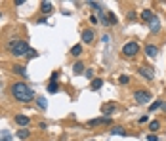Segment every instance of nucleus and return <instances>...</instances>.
Listing matches in <instances>:
<instances>
[{
	"label": "nucleus",
	"mask_w": 166,
	"mask_h": 141,
	"mask_svg": "<svg viewBox=\"0 0 166 141\" xmlns=\"http://www.w3.org/2000/svg\"><path fill=\"white\" fill-rule=\"evenodd\" d=\"M12 94H13V97H16L17 101H21V103H29V101H33V99H37L34 97V94H33V90L27 86L25 82H16L12 86Z\"/></svg>",
	"instance_id": "1"
},
{
	"label": "nucleus",
	"mask_w": 166,
	"mask_h": 141,
	"mask_svg": "<svg viewBox=\"0 0 166 141\" xmlns=\"http://www.w3.org/2000/svg\"><path fill=\"white\" fill-rule=\"evenodd\" d=\"M8 48L12 50V53L13 55H27L29 53V50H31V48H29V44L27 42H23V40H13V42H10L8 44Z\"/></svg>",
	"instance_id": "2"
},
{
	"label": "nucleus",
	"mask_w": 166,
	"mask_h": 141,
	"mask_svg": "<svg viewBox=\"0 0 166 141\" xmlns=\"http://www.w3.org/2000/svg\"><path fill=\"white\" fill-rule=\"evenodd\" d=\"M138 52H140V44H138V42H126L124 48H122V53H124L126 57H134Z\"/></svg>",
	"instance_id": "3"
},
{
	"label": "nucleus",
	"mask_w": 166,
	"mask_h": 141,
	"mask_svg": "<svg viewBox=\"0 0 166 141\" xmlns=\"http://www.w3.org/2000/svg\"><path fill=\"white\" fill-rule=\"evenodd\" d=\"M134 99H138V103H149L151 101V94L147 90H136L134 91Z\"/></svg>",
	"instance_id": "4"
},
{
	"label": "nucleus",
	"mask_w": 166,
	"mask_h": 141,
	"mask_svg": "<svg viewBox=\"0 0 166 141\" xmlns=\"http://www.w3.org/2000/svg\"><path fill=\"white\" fill-rule=\"evenodd\" d=\"M101 124H111V116H99V118H94V120L88 122L90 128H96V126H101Z\"/></svg>",
	"instance_id": "5"
},
{
	"label": "nucleus",
	"mask_w": 166,
	"mask_h": 141,
	"mask_svg": "<svg viewBox=\"0 0 166 141\" xmlns=\"http://www.w3.org/2000/svg\"><path fill=\"white\" fill-rule=\"evenodd\" d=\"M94 36H96V34H94L92 29L82 31V42H84V44H92V42H94Z\"/></svg>",
	"instance_id": "6"
},
{
	"label": "nucleus",
	"mask_w": 166,
	"mask_h": 141,
	"mask_svg": "<svg viewBox=\"0 0 166 141\" xmlns=\"http://www.w3.org/2000/svg\"><path fill=\"white\" fill-rule=\"evenodd\" d=\"M138 73H140L141 76H145L147 80H153V78H155V73H153V70H151L149 67H140V69H138Z\"/></svg>",
	"instance_id": "7"
},
{
	"label": "nucleus",
	"mask_w": 166,
	"mask_h": 141,
	"mask_svg": "<svg viewBox=\"0 0 166 141\" xmlns=\"http://www.w3.org/2000/svg\"><path fill=\"white\" fill-rule=\"evenodd\" d=\"M157 53H158V48L157 46H153V44L145 46V55H149V57H157Z\"/></svg>",
	"instance_id": "8"
},
{
	"label": "nucleus",
	"mask_w": 166,
	"mask_h": 141,
	"mask_svg": "<svg viewBox=\"0 0 166 141\" xmlns=\"http://www.w3.org/2000/svg\"><path fill=\"white\" fill-rule=\"evenodd\" d=\"M101 111H103V115H113V112L117 111V105H115V103H107V105L101 107Z\"/></svg>",
	"instance_id": "9"
},
{
	"label": "nucleus",
	"mask_w": 166,
	"mask_h": 141,
	"mask_svg": "<svg viewBox=\"0 0 166 141\" xmlns=\"http://www.w3.org/2000/svg\"><path fill=\"white\" fill-rule=\"evenodd\" d=\"M16 122H17L19 126H29V116H25V115H17V116H16Z\"/></svg>",
	"instance_id": "10"
},
{
	"label": "nucleus",
	"mask_w": 166,
	"mask_h": 141,
	"mask_svg": "<svg viewBox=\"0 0 166 141\" xmlns=\"http://www.w3.org/2000/svg\"><path fill=\"white\" fill-rule=\"evenodd\" d=\"M141 19L143 21H151V19H155V13L151 12V10H143L141 12Z\"/></svg>",
	"instance_id": "11"
},
{
	"label": "nucleus",
	"mask_w": 166,
	"mask_h": 141,
	"mask_svg": "<svg viewBox=\"0 0 166 141\" xmlns=\"http://www.w3.org/2000/svg\"><path fill=\"white\" fill-rule=\"evenodd\" d=\"M52 8H54L52 2H42V4H40V12H42V13H50V12H52Z\"/></svg>",
	"instance_id": "12"
},
{
	"label": "nucleus",
	"mask_w": 166,
	"mask_h": 141,
	"mask_svg": "<svg viewBox=\"0 0 166 141\" xmlns=\"http://www.w3.org/2000/svg\"><path fill=\"white\" fill-rule=\"evenodd\" d=\"M13 73L19 74V76H23V78H27V70L21 67V65H13Z\"/></svg>",
	"instance_id": "13"
},
{
	"label": "nucleus",
	"mask_w": 166,
	"mask_h": 141,
	"mask_svg": "<svg viewBox=\"0 0 166 141\" xmlns=\"http://www.w3.org/2000/svg\"><path fill=\"white\" fill-rule=\"evenodd\" d=\"M111 133L113 136H126V130L122 128V126H115V128L111 130Z\"/></svg>",
	"instance_id": "14"
},
{
	"label": "nucleus",
	"mask_w": 166,
	"mask_h": 141,
	"mask_svg": "<svg viewBox=\"0 0 166 141\" xmlns=\"http://www.w3.org/2000/svg\"><path fill=\"white\" fill-rule=\"evenodd\" d=\"M73 73H75V74H82V73H84V65H82L80 61H78V63H75V67H73Z\"/></svg>",
	"instance_id": "15"
},
{
	"label": "nucleus",
	"mask_w": 166,
	"mask_h": 141,
	"mask_svg": "<svg viewBox=\"0 0 166 141\" xmlns=\"http://www.w3.org/2000/svg\"><path fill=\"white\" fill-rule=\"evenodd\" d=\"M101 86H103V80L101 78H94L92 80V90H99Z\"/></svg>",
	"instance_id": "16"
},
{
	"label": "nucleus",
	"mask_w": 166,
	"mask_h": 141,
	"mask_svg": "<svg viewBox=\"0 0 166 141\" xmlns=\"http://www.w3.org/2000/svg\"><path fill=\"white\" fill-rule=\"evenodd\" d=\"M71 53H73L75 57H76V55H80V53H82V46H80V44L73 46V48H71Z\"/></svg>",
	"instance_id": "17"
},
{
	"label": "nucleus",
	"mask_w": 166,
	"mask_h": 141,
	"mask_svg": "<svg viewBox=\"0 0 166 141\" xmlns=\"http://www.w3.org/2000/svg\"><path fill=\"white\" fill-rule=\"evenodd\" d=\"M48 91H50V94H57V91H59V86H57L55 82H50V86H48Z\"/></svg>",
	"instance_id": "18"
},
{
	"label": "nucleus",
	"mask_w": 166,
	"mask_h": 141,
	"mask_svg": "<svg viewBox=\"0 0 166 141\" xmlns=\"http://www.w3.org/2000/svg\"><path fill=\"white\" fill-rule=\"evenodd\" d=\"M107 19H109V25H117L118 23V19H117L115 13H107Z\"/></svg>",
	"instance_id": "19"
},
{
	"label": "nucleus",
	"mask_w": 166,
	"mask_h": 141,
	"mask_svg": "<svg viewBox=\"0 0 166 141\" xmlns=\"http://www.w3.org/2000/svg\"><path fill=\"white\" fill-rule=\"evenodd\" d=\"M37 103H38V107H40V109H46V107H48V103H46L44 97H37Z\"/></svg>",
	"instance_id": "20"
},
{
	"label": "nucleus",
	"mask_w": 166,
	"mask_h": 141,
	"mask_svg": "<svg viewBox=\"0 0 166 141\" xmlns=\"http://www.w3.org/2000/svg\"><path fill=\"white\" fill-rule=\"evenodd\" d=\"M158 128H161V122H158V120H153V122H151V126H149L151 132H157Z\"/></svg>",
	"instance_id": "21"
},
{
	"label": "nucleus",
	"mask_w": 166,
	"mask_h": 141,
	"mask_svg": "<svg viewBox=\"0 0 166 141\" xmlns=\"http://www.w3.org/2000/svg\"><path fill=\"white\" fill-rule=\"evenodd\" d=\"M17 137H19V139H27V137H29V130H21V132H17Z\"/></svg>",
	"instance_id": "22"
},
{
	"label": "nucleus",
	"mask_w": 166,
	"mask_h": 141,
	"mask_svg": "<svg viewBox=\"0 0 166 141\" xmlns=\"http://www.w3.org/2000/svg\"><path fill=\"white\" fill-rule=\"evenodd\" d=\"M88 6L94 8V10H97V12H101V4H99V2H88Z\"/></svg>",
	"instance_id": "23"
},
{
	"label": "nucleus",
	"mask_w": 166,
	"mask_h": 141,
	"mask_svg": "<svg viewBox=\"0 0 166 141\" xmlns=\"http://www.w3.org/2000/svg\"><path fill=\"white\" fill-rule=\"evenodd\" d=\"M161 107H162V101H158V99L155 103H151V111H157V109H161Z\"/></svg>",
	"instance_id": "24"
},
{
	"label": "nucleus",
	"mask_w": 166,
	"mask_h": 141,
	"mask_svg": "<svg viewBox=\"0 0 166 141\" xmlns=\"http://www.w3.org/2000/svg\"><path fill=\"white\" fill-rule=\"evenodd\" d=\"M118 82H120V84H128V82H130V76H128V74H122L120 78H118Z\"/></svg>",
	"instance_id": "25"
},
{
	"label": "nucleus",
	"mask_w": 166,
	"mask_h": 141,
	"mask_svg": "<svg viewBox=\"0 0 166 141\" xmlns=\"http://www.w3.org/2000/svg\"><path fill=\"white\" fill-rule=\"evenodd\" d=\"M158 31H161V25H158L157 19H153V33H158Z\"/></svg>",
	"instance_id": "26"
},
{
	"label": "nucleus",
	"mask_w": 166,
	"mask_h": 141,
	"mask_svg": "<svg viewBox=\"0 0 166 141\" xmlns=\"http://www.w3.org/2000/svg\"><path fill=\"white\" fill-rule=\"evenodd\" d=\"M84 74H86V78H94V69H88V70H84Z\"/></svg>",
	"instance_id": "27"
},
{
	"label": "nucleus",
	"mask_w": 166,
	"mask_h": 141,
	"mask_svg": "<svg viewBox=\"0 0 166 141\" xmlns=\"http://www.w3.org/2000/svg\"><path fill=\"white\" fill-rule=\"evenodd\" d=\"M147 141H158L157 133H149V136H147Z\"/></svg>",
	"instance_id": "28"
},
{
	"label": "nucleus",
	"mask_w": 166,
	"mask_h": 141,
	"mask_svg": "<svg viewBox=\"0 0 166 141\" xmlns=\"http://www.w3.org/2000/svg\"><path fill=\"white\" fill-rule=\"evenodd\" d=\"M37 52H34V50H29V53H27V57H37Z\"/></svg>",
	"instance_id": "29"
},
{
	"label": "nucleus",
	"mask_w": 166,
	"mask_h": 141,
	"mask_svg": "<svg viewBox=\"0 0 166 141\" xmlns=\"http://www.w3.org/2000/svg\"><path fill=\"white\" fill-rule=\"evenodd\" d=\"M90 23H92V25H99V23H97V17H96V15H92V17H90Z\"/></svg>",
	"instance_id": "30"
},
{
	"label": "nucleus",
	"mask_w": 166,
	"mask_h": 141,
	"mask_svg": "<svg viewBox=\"0 0 166 141\" xmlns=\"http://www.w3.org/2000/svg\"><path fill=\"white\" fill-rule=\"evenodd\" d=\"M101 40H103V42H109V40H111V36H109V34H103Z\"/></svg>",
	"instance_id": "31"
},
{
	"label": "nucleus",
	"mask_w": 166,
	"mask_h": 141,
	"mask_svg": "<svg viewBox=\"0 0 166 141\" xmlns=\"http://www.w3.org/2000/svg\"><path fill=\"white\" fill-rule=\"evenodd\" d=\"M57 76H59V73H57V70H55V73L52 74V82H55V80H57Z\"/></svg>",
	"instance_id": "32"
},
{
	"label": "nucleus",
	"mask_w": 166,
	"mask_h": 141,
	"mask_svg": "<svg viewBox=\"0 0 166 141\" xmlns=\"http://www.w3.org/2000/svg\"><path fill=\"white\" fill-rule=\"evenodd\" d=\"M0 141H12V137H10V136H6V137H2Z\"/></svg>",
	"instance_id": "33"
},
{
	"label": "nucleus",
	"mask_w": 166,
	"mask_h": 141,
	"mask_svg": "<svg viewBox=\"0 0 166 141\" xmlns=\"http://www.w3.org/2000/svg\"><path fill=\"white\" fill-rule=\"evenodd\" d=\"M162 109H164V111H166V103H162Z\"/></svg>",
	"instance_id": "34"
},
{
	"label": "nucleus",
	"mask_w": 166,
	"mask_h": 141,
	"mask_svg": "<svg viewBox=\"0 0 166 141\" xmlns=\"http://www.w3.org/2000/svg\"><path fill=\"white\" fill-rule=\"evenodd\" d=\"M0 17H2V12H0Z\"/></svg>",
	"instance_id": "35"
},
{
	"label": "nucleus",
	"mask_w": 166,
	"mask_h": 141,
	"mask_svg": "<svg viewBox=\"0 0 166 141\" xmlns=\"http://www.w3.org/2000/svg\"><path fill=\"white\" fill-rule=\"evenodd\" d=\"M0 86H2V84H0Z\"/></svg>",
	"instance_id": "36"
}]
</instances>
